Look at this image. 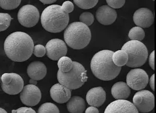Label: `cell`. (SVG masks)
<instances>
[{
	"label": "cell",
	"mask_w": 156,
	"mask_h": 113,
	"mask_svg": "<svg viewBox=\"0 0 156 113\" xmlns=\"http://www.w3.org/2000/svg\"><path fill=\"white\" fill-rule=\"evenodd\" d=\"M22 0H0V7L5 10H12L20 5Z\"/></svg>",
	"instance_id": "obj_24"
},
{
	"label": "cell",
	"mask_w": 156,
	"mask_h": 113,
	"mask_svg": "<svg viewBox=\"0 0 156 113\" xmlns=\"http://www.w3.org/2000/svg\"><path fill=\"white\" fill-rule=\"evenodd\" d=\"M57 78L60 84L71 90L82 87L87 81L88 77L83 66L78 62L73 61V67L69 72L63 73L58 70Z\"/></svg>",
	"instance_id": "obj_5"
},
{
	"label": "cell",
	"mask_w": 156,
	"mask_h": 113,
	"mask_svg": "<svg viewBox=\"0 0 156 113\" xmlns=\"http://www.w3.org/2000/svg\"><path fill=\"white\" fill-rule=\"evenodd\" d=\"M29 83L30 84H32V85H36L37 83V80H34V79H30V80H29Z\"/></svg>",
	"instance_id": "obj_37"
},
{
	"label": "cell",
	"mask_w": 156,
	"mask_h": 113,
	"mask_svg": "<svg viewBox=\"0 0 156 113\" xmlns=\"http://www.w3.org/2000/svg\"><path fill=\"white\" fill-rule=\"evenodd\" d=\"M121 50H124L128 56V60L126 64L128 67H141L147 61L148 55L147 49L141 42L129 41L123 46Z\"/></svg>",
	"instance_id": "obj_6"
},
{
	"label": "cell",
	"mask_w": 156,
	"mask_h": 113,
	"mask_svg": "<svg viewBox=\"0 0 156 113\" xmlns=\"http://www.w3.org/2000/svg\"><path fill=\"white\" fill-rule=\"evenodd\" d=\"M133 20L137 26L141 28H148L153 24L154 16L149 9L140 8L134 13Z\"/></svg>",
	"instance_id": "obj_14"
},
{
	"label": "cell",
	"mask_w": 156,
	"mask_h": 113,
	"mask_svg": "<svg viewBox=\"0 0 156 113\" xmlns=\"http://www.w3.org/2000/svg\"><path fill=\"white\" fill-rule=\"evenodd\" d=\"M12 113H35L36 112L30 107H23L18 108V109L12 111Z\"/></svg>",
	"instance_id": "obj_32"
},
{
	"label": "cell",
	"mask_w": 156,
	"mask_h": 113,
	"mask_svg": "<svg viewBox=\"0 0 156 113\" xmlns=\"http://www.w3.org/2000/svg\"><path fill=\"white\" fill-rule=\"evenodd\" d=\"M105 113H139L133 103L126 99H117L110 103L105 111Z\"/></svg>",
	"instance_id": "obj_13"
},
{
	"label": "cell",
	"mask_w": 156,
	"mask_h": 113,
	"mask_svg": "<svg viewBox=\"0 0 156 113\" xmlns=\"http://www.w3.org/2000/svg\"><path fill=\"white\" fill-rule=\"evenodd\" d=\"M1 75H0V82H1Z\"/></svg>",
	"instance_id": "obj_39"
},
{
	"label": "cell",
	"mask_w": 156,
	"mask_h": 113,
	"mask_svg": "<svg viewBox=\"0 0 156 113\" xmlns=\"http://www.w3.org/2000/svg\"><path fill=\"white\" fill-rule=\"evenodd\" d=\"M129 87L136 91L144 89L147 85L149 77L146 72L141 69H134L129 72L126 77Z\"/></svg>",
	"instance_id": "obj_10"
},
{
	"label": "cell",
	"mask_w": 156,
	"mask_h": 113,
	"mask_svg": "<svg viewBox=\"0 0 156 113\" xmlns=\"http://www.w3.org/2000/svg\"><path fill=\"white\" fill-rule=\"evenodd\" d=\"M154 82H155V74H153L151 76L150 78V80H149L150 87L153 91H154V90H155V84H154L155 83H154Z\"/></svg>",
	"instance_id": "obj_35"
},
{
	"label": "cell",
	"mask_w": 156,
	"mask_h": 113,
	"mask_svg": "<svg viewBox=\"0 0 156 113\" xmlns=\"http://www.w3.org/2000/svg\"><path fill=\"white\" fill-rule=\"evenodd\" d=\"M91 38L90 28L81 22L71 23L64 31L65 42L73 49H83L88 45Z\"/></svg>",
	"instance_id": "obj_4"
},
{
	"label": "cell",
	"mask_w": 156,
	"mask_h": 113,
	"mask_svg": "<svg viewBox=\"0 0 156 113\" xmlns=\"http://www.w3.org/2000/svg\"><path fill=\"white\" fill-rule=\"evenodd\" d=\"M12 20V17L8 13H0V32L8 29Z\"/></svg>",
	"instance_id": "obj_26"
},
{
	"label": "cell",
	"mask_w": 156,
	"mask_h": 113,
	"mask_svg": "<svg viewBox=\"0 0 156 113\" xmlns=\"http://www.w3.org/2000/svg\"><path fill=\"white\" fill-rule=\"evenodd\" d=\"M153 1H154V0H153Z\"/></svg>",
	"instance_id": "obj_40"
},
{
	"label": "cell",
	"mask_w": 156,
	"mask_h": 113,
	"mask_svg": "<svg viewBox=\"0 0 156 113\" xmlns=\"http://www.w3.org/2000/svg\"><path fill=\"white\" fill-rule=\"evenodd\" d=\"M50 93L53 101L60 104L66 103L71 97V90L59 83L54 85Z\"/></svg>",
	"instance_id": "obj_16"
},
{
	"label": "cell",
	"mask_w": 156,
	"mask_h": 113,
	"mask_svg": "<svg viewBox=\"0 0 156 113\" xmlns=\"http://www.w3.org/2000/svg\"><path fill=\"white\" fill-rule=\"evenodd\" d=\"M128 36L131 40L141 41L145 37V32L140 26H135L129 33Z\"/></svg>",
	"instance_id": "obj_23"
},
{
	"label": "cell",
	"mask_w": 156,
	"mask_h": 113,
	"mask_svg": "<svg viewBox=\"0 0 156 113\" xmlns=\"http://www.w3.org/2000/svg\"><path fill=\"white\" fill-rule=\"evenodd\" d=\"M85 113H99L98 109L96 108V107L93 106H91L90 107H88L87 108Z\"/></svg>",
	"instance_id": "obj_34"
},
{
	"label": "cell",
	"mask_w": 156,
	"mask_h": 113,
	"mask_svg": "<svg viewBox=\"0 0 156 113\" xmlns=\"http://www.w3.org/2000/svg\"><path fill=\"white\" fill-rule=\"evenodd\" d=\"M108 6L113 9H120L124 5L126 0H106Z\"/></svg>",
	"instance_id": "obj_30"
},
{
	"label": "cell",
	"mask_w": 156,
	"mask_h": 113,
	"mask_svg": "<svg viewBox=\"0 0 156 113\" xmlns=\"http://www.w3.org/2000/svg\"><path fill=\"white\" fill-rule=\"evenodd\" d=\"M34 43L26 33L16 32L9 35L4 44V50L9 59L22 62L30 58L33 53Z\"/></svg>",
	"instance_id": "obj_1"
},
{
	"label": "cell",
	"mask_w": 156,
	"mask_h": 113,
	"mask_svg": "<svg viewBox=\"0 0 156 113\" xmlns=\"http://www.w3.org/2000/svg\"><path fill=\"white\" fill-rule=\"evenodd\" d=\"M73 61L68 57L62 56L58 60V66L61 72L66 73L72 69Z\"/></svg>",
	"instance_id": "obj_22"
},
{
	"label": "cell",
	"mask_w": 156,
	"mask_h": 113,
	"mask_svg": "<svg viewBox=\"0 0 156 113\" xmlns=\"http://www.w3.org/2000/svg\"><path fill=\"white\" fill-rule=\"evenodd\" d=\"M113 52L102 50L93 56L90 68L96 77L103 81L112 80L119 75L121 67L115 65L112 61Z\"/></svg>",
	"instance_id": "obj_2"
},
{
	"label": "cell",
	"mask_w": 156,
	"mask_h": 113,
	"mask_svg": "<svg viewBox=\"0 0 156 113\" xmlns=\"http://www.w3.org/2000/svg\"><path fill=\"white\" fill-rule=\"evenodd\" d=\"M133 101L138 111L141 113L151 112L155 106V97L149 91L141 90L136 93Z\"/></svg>",
	"instance_id": "obj_9"
},
{
	"label": "cell",
	"mask_w": 156,
	"mask_h": 113,
	"mask_svg": "<svg viewBox=\"0 0 156 113\" xmlns=\"http://www.w3.org/2000/svg\"><path fill=\"white\" fill-rule=\"evenodd\" d=\"M154 58H155V51L153 50V52H152V53L150 54V56H149V65L150 66V67L153 70L155 69Z\"/></svg>",
	"instance_id": "obj_33"
},
{
	"label": "cell",
	"mask_w": 156,
	"mask_h": 113,
	"mask_svg": "<svg viewBox=\"0 0 156 113\" xmlns=\"http://www.w3.org/2000/svg\"><path fill=\"white\" fill-rule=\"evenodd\" d=\"M47 56L52 60L57 61L66 55L67 48L66 43L59 39H53L46 45Z\"/></svg>",
	"instance_id": "obj_12"
},
{
	"label": "cell",
	"mask_w": 156,
	"mask_h": 113,
	"mask_svg": "<svg viewBox=\"0 0 156 113\" xmlns=\"http://www.w3.org/2000/svg\"><path fill=\"white\" fill-rule=\"evenodd\" d=\"M17 18L22 26L26 28H32L35 26L39 21L40 13L34 5H27L19 9Z\"/></svg>",
	"instance_id": "obj_8"
},
{
	"label": "cell",
	"mask_w": 156,
	"mask_h": 113,
	"mask_svg": "<svg viewBox=\"0 0 156 113\" xmlns=\"http://www.w3.org/2000/svg\"><path fill=\"white\" fill-rule=\"evenodd\" d=\"M7 113L5 110H4L3 108H0V113Z\"/></svg>",
	"instance_id": "obj_38"
},
{
	"label": "cell",
	"mask_w": 156,
	"mask_h": 113,
	"mask_svg": "<svg viewBox=\"0 0 156 113\" xmlns=\"http://www.w3.org/2000/svg\"><path fill=\"white\" fill-rule=\"evenodd\" d=\"M128 60V56L126 52L123 50H117L113 53L112 55V61L116 66L118 67H122L125 65Z\"/></svg>",
	"instance_id": "obj_21"
},
{
	"label": "cell",
	"mask_w": 156,
	"mask_h": 113,
	"mask_svg": "<svg viewBox=\"0 0 156 113\" xmlns=\"http://www.w3.org/2000/svg\"><path fill=\"white\" fill-rule=\"evenodd\" d=\"M67 108L70 113H82L86 110V102L79 96L70 98L67 103Z\"/></svg>",
	"instance_id": "obj_20"
},
{
	"label": "cell",
	"mask_w": 156,
	"mask_h": 113,
	"mask_svg": "<svg viewBox=\"0 0 156 113\" xmlns=\"http://www.w3.org/2000/svg\"><path fill=\"white\" fill-rule=\"evenodd\" d=\"M96 18L98 22L102 25H110L115 21L117 18V13L115 9L108 5H103L96 11Z\"/></svg>",
	"instance_id": "obj_15"
},
{
	"label": "cell",
	"mask_w": 156,
	"mask_h": 113,
	"mask_svg": "<svg viewBox=\"0 0 156 113\" xmlns=\"http://www.w3.org/2000/svg\"><path fill=\"white\" fill-rule=\"evenodd\" d=\"M79 19L81 22L88 26L91 25L94 20L93 14L89 12H85L82 13L80 16Z\"/></svg>",
	"instance_id": "obj_28"
},
{
	"label": "cell",
	"mask_w": 156,
	"mask_h": 113,
	"mask_svg": "<svg viewBox=\"0 0 156 113\" xmlns=\"http://www.w3.org/2000/svg\"><path fill=\"white\" fill-rule=\"evenodd\" d=\"M33 53L35 56L37 57H42L44 56V55L46 53V50L44 46L41 44L37 45L34 46L33 50Z\"/></svg>",
	"instance_id": "obj_29"
},
{
	"label": "cell",
	"mask_w": 156,
	"mask_h": 113,
	"mask_svg": "<svg viewBox=\"0 0 156 113\" xmlns=\"http://www.w3.org/2000/svg\"><path fill=\"white\" fill-rule=\"evenodd\" d=\"M20 98L23 104L33 107L37 105L41 99V92L37 86L29 84L24 86Z\"/></svg>",
	"instance_id": "obj_11"
},
{
	"label": "cell",
	"mask_w": 156,
	"mask_h": 113,
	"mask_svg": "<svg viewBox=\"0 0 156 113\" xmlns=\"http://www.w3.org/2000/svg\"><path fill=\"white\" fill-rule=\"evenodd\" d=\"M42 3L45 5L53 4L57 1V0H39Z\"/></svg>",
	"instance_id": "obj_36"
},
{
	"label": "cell",
	"mask_w": 156,
	"mask_h": 113,
	"mask_svg": "<svg viewBox=\"0 0 156 113\" xmlns=\"http://www.w3.org/2000/svg\"><path fill=\"white\" fill-rule=\"evenodd\" d=\"M73 1L79 8L89 9L97 5L99 0H73Z\"/></svg>",
	"instance_id": "obj_25"
},
{
	"label": "cell",
	"mask_w": 156,
	"mask_h": 113,
	"mask_svg": "<svg viewBox=\"0 0 156 113\" xmlns=\"http://www.w3.org/2000/svg\"><path fill=\"white\" fill-rule=\"evenodd\" d=\"M69 22V14L63 12L61 5H58L47 6L41 15L42 26L50 33H61L66 28Z\"/></svg>",
	"instance_id": "obj_3"
},
{
	"label": "cell",
	"mask_w": 156,
	"mask_h": 113,
	"mask_svg": "<svg viewBox=\"0 0 156 113\" xmlns=\"http://www.w3.org/2000/svg\"><path fill=\"white\" fill-rule=\"evenodd\" d=\"M111 93L116 99H126L131 94V90L127 83L124 82H118L112 86Z\"/></svg>",
	"instance_id": "obj_19"
},
{
	"label": "cell",
	"mask_w": 156,
	"mask_h": 113,
	"mask_svg": "<svg viewBox=\"0 0 156 113\" xmlns=\"http://www.w3.org/2000/svg\"><path fill=\"white\" fill-rule=\"evenodd\" d=\"M61 7H62V9L63 12L66 13L67 14L72 12L74 9V5H73V3L69 1L64 2Z\"/></svg>",
	"instance_id": "obj_31"
},
{
	"label": "cell",
	"mask_w": 156,
	"mask_h": 113,
	"mask_svg": "<svg viewBox=\"0 0 156 113\" xmlns=\"http://www.w3.org/2000/svg\"><path fill=\"white\" fill-rule=\"evenodd\" d=\"M38 113H59V109L57 106L54 104L50 102L43 103V104L40 106Z\"/></svg>",
	"instance_id": "obj_27"
},
{
	"label": "cell",
	"mask_w": 156,
	"mask_h": 113,
	"mask_svg": "<svg viewBox=\"0 0 156 113\" xmlns=\"http://www.w3.org/2000/svg\"><path fill=\"white\" fill-rule=\"evenodd\" d=\"M88 104L95 107H100L106 99V93L101 87H95L88 91L86 95Z\"/></svg>",
	"instance_id": "obj_17"
},
{
	"label": "cell",
	"mask_w": 156,
	"mask_h": 113,
	"mask_svg": "<svg viewBox=\"0 0 156 113\" xmlns=\"http://www.w3.org/2000/svg\"><path fill=\"white\" fill-rule=\"evenodd\" d=\"M2 89L9 95H16L21 93L24 86L23 78L16 73H5L2 75Z\"/></svg>",
	"instance_id": "obj_7"
},
{
	"label": "cell",
	"mask_w": 156,
	"mask_h": 113,
	"mask_svg": "<svg viewBox=\"0 0 156 113\" xmlns=\"http://www.w3.org/2000/svg\"><path fill=\"white\" fill-rule=\"evenodd\" d=\"M27 74L30 79L41 80L46 75L47 68L45 65L42 62H32L28 66Z\"/></svg>",
	"instance_id": "obj_18"
}]
</instances>
